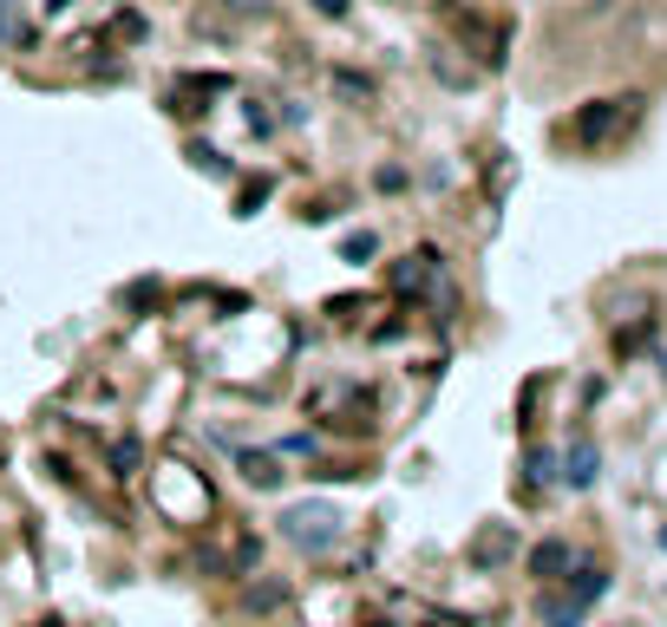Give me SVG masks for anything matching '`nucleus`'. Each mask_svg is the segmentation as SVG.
<instances>
[{
	"instance_id": "obj_4",
	"label": "nucleus",
	"mask_w": 667,
	"mask_h": 627,
	"mask_svg": "<svg viewBox=\"0 0 667 627\" xmlns=\"http://www.w3.org/2000/svg\"><path fill=\"white\" fill-rule=\"evenodd\" d=\"M432 275H439V255H432V249H419V255H406V262L393 268V288H400V294H426V288H432Z\"/></svg>"
},
{
	"instance_id": "obj_2",
	"label": "nucleus",
	"mask_w": 667,
	"mask_h": 627,
	"mask_svg": "<svg viewBox=\"0 0 667 627\" xmlns=\"http://www.w3.org/2000/svg\"><path fill=\"white\" fill-rule=\"evenodd\" d=\"M635 111H642V98H635V92L583 105V111H576V144H609V137H622V131L635 124Z\"/></svg>"
},
{
	"instance_id": "obj_11",
	"label": "nucleus",
	"mask_w": 667,
	"mask_h": 627,
	"mask_svg": "<svg viewBox=\"0 0 667 627\" xmlns=\"http://www.w3.org/2000/svg\"><path fill=\"white\" fill-rule=\"evenodd\" d=\"M314 7H321L327 20H341V13H347V0H314Z\"/></svg>"
},
{
	"instance_id": "obj_3",
	"label": "nucleus",
	"mask_w": 667,
	"mask_h": 627,
	"mask_svg": "<svg viewBox=\"0 0 667 627\" xmlns=\"http://www.w3.org/2000/svg\"><path fill=\"white\" fill-rule=\"evenodd\" d=\"M282 536L301 543V550H334L341 543V510L334 504H295L282 517Z\"/></svg>"
},
{
	"instance_id": "obj_12",
	"label": "nucleus",
	"mask_w": 667,
	"mask_h": 627,
	"mask_svg": "<svg viewBox=\"0 0 667 627\" xmlns=\"http://www.w3.org/2000/svg\"><path fill=\"white\" fill-rule=\"evenodd\" d=\"M662 550H667V530H662Z\"/></svg>"
},
{
	"instance_id": "obj_13",
	"label": "nucleus",
	"mask_w": 667,
	"mask_h": 627,
	"mask_svg": "<svg viewBox=\"0 0 667 627\" xmlns=\"http://www.w3.org/2000/svg\"><path fill=\"white\" fill-rule=\"evenodd\" d=\"M46 627H59V622H46Z\"/></svg>"
},
{
	"instance_id": "obj_5",
	"label": "nucleus",
	"mask_w": 667,
	"mask_h": 627,
	"mask_svg": "<svg viewBox=\"0 0 667 627\" xmlns=\"http://www.w3.org/2000/svg\"><path fill=\"white\" fill-rule=\"evenodd\" d=\"M596 471H603V451H596V445H570V458H563V484H570V491H589Z\"/></svg>"
},
{
	"instance_id": "obj_10",
	"label": "nucleus",
	"mask_w": 667,
	"mask_h": 627,
	"mask_svg": "<svg viewBox=\"0 0 667 627\" xmlns=\"http://www.w3.org/2000/svg\"><path fill=\"white\" fill-rule=\"evenodd\" d=\"M504 550H511V536H504V530H498V536H485V543H478V563H498V556H504Z\"/></svg>"
},
{
	"instance_id": "obj_7",
	"label": "nucleus",
	"mask_w": 667,
	"mask_h": 627,
	"mask_svg": "<svg viewBox=\"0 0 667 627\" xmlns=\"http://www.w3.org/2000/svg\"><path fill=\"white\" fill-rule=\"evenodd\" d=\"M242 478H249V484H262V491H269V484H282V471H275V458H269V451H249V458H242Z\"/></svg>"
},
{
	"instance_id": "obj_9",
	"label": "nucleus",
	"mask_w": 667,
	"mask_h": 627,
	"mask_svg": "<svg viewBox=\"0 0 667 627\" xmlns=\"http://www.w3.org/2000/svg\"><path fill=\"white\" fill-rule=\"evenodd\" d=\"M550 471H557V458L550 451H531V484H550Z\"/></svg>"
},
{
	"instance_id": "obj_1",
	"label": "nucleus",
	"mask_w": 667,
	"mask_h": 627,
	"mask_svg": "<svg viewBox=\"0 0 667 627\" xmlns=\"http://www.w3.org/2000/svg\"><path fill=\"white\" fill-rule=\"evenodd\" d=\"M603 595H609V569H596V563H576V576L537 602V608H544V627H583V615H589Z\"/></svg>"
},
{
	"instance_id": "obj_8",
	"label": "nucleus",
	"mask_w": 667,
	"mask_h": 627,
	"mask_svg": "<svg viewBox=\"0 0 667 627\" xmlns=\"http://www.w3.org/2000/svg\"><path fill=\"white\" fill-rule=\"evenodd\" d=\"M373 249H380V242H373V236H367V229H360V236H347V242H341V255H347V262H367V255H373Z\"/></svg>"
},
{
	"instance_id": "obj_6",
	"label": "nucleus",
	"mask_w": 667,
	"mask_h": 627,
	"mask_svg": "<svg viewBox=\"0 0 667 627\" xmlns=\"http://www.w3.org/2000/svg\"><path fill=\"white\" fill-rule=\"evenodd\" d=\"M563 569H576L570 543H537V550H531V576H537V582H563Z\"/></svg>"
}]
</instances>
